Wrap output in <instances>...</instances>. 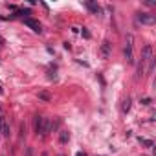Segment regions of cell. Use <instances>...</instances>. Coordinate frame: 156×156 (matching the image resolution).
<instances>
[{"label": "cell", "instance_id": "obj_5", "mask_svg": "<svg viewBox=\"0 0 156 156\" xmlns=\"http://www.w3.org/2000/svg\"><path fill=\"white\" fill-rule=\"evenodd\" d=\"M84 6H87L94 15H99V13H101V7H99V4H95V2H84Z\"/></svg>", "mask_w": 156, "mask_h": 156}, {"label": "cell", "instance_id": "obj_11", "mask_svg": "<svg viewBox=\"0 0 156 156\" xmlns=\"http://www.w3.org/2000/svg\"><path fill=\"white\" fill-rule=\"evenodd\" d=\"M68 140H70V134H68V132H61V136H59V142H61V143H68Z\"/></svg>", "mask_w": 156, "mask_h": 156}, {"label": "cell", "instance_id": "obj_10", "mask_svg": "<svg viewBox=\"0 0 156 156\" xmlns=\"http://www.w3.org/2000/svg\"><path fill=\"white\" fill-rule=\"evenodd\" d=\"M7 125V121H6V116L4 114H0V136H2V132H4V127Z\"/></svg>", "mask_w": 156, "mask_h": 156}, {"label": "cell", "instance_id": "obj_7", "mask_svg": "<svg viewBox=\"0 0 156 156\" xmlns=\"http://www.w3.org/2000/svg\"><path fill=\"white\" fill-rule=\"evenodd\" d=\"M101 53H103V57H108V55H110V42H108V41H105V42H103V46H101Z\"/></svg>", "mask_w": 156, "mask_h": 156}, {"label": "cell", "instance_id": "obj_15", "mask_svg": "<svg viewBox=\"0 0 156 156\" xmlns=\"http://www.w3.org/2000/svg\"><path fill=\"white\" fill-rule=\"evenodd\" d=\"M142 105H151V99L149 97H143L142 99Z\"/></svg>", "mask_w": 156, "mask_h": 156}, {"label": "cell", "instance_id": "obj_8", "mask_svg": "<svg viewBox=\"0 0 156 156\" xmlns=\"http://www.w3.org/2000/svg\"><path fill=\"white\" fill-rule=\"evenodd\" d=\"M138 142L142 143V145H145V147H153L154 145V142L153 140H147V138H142V136H138Z\"/></svg>", "mask_w": 156, "mask_h": 156}, {"label": "cell", "instance_id": "obj_1", "mask_svg": "<svg viewBox=\"0 0 156 156\" xmlns=\"http://www.w3.org/2000/svg\"><path fill=\"white\" fill-rule=\"evenodd\" d=\"M132 48H134V37L132 35H127V42H125V59H127V63H134Z\"/></svg>", "mask_w": 156, "mask_h": 156}, {"label": "cell", "instance_id": "obj_4", "mask_svg": "<svg viewBox=\"0 0 156 156\" xmlns=\"http://www.w3.org/2000/svg\"><path fill=\"white\" fill-rule=\"evenodd\" d=\"M24 24H26V26H29L35 33H41V31H42L41 24H39V20H35V18H24Z\"/></svg>", "mask_w": 156, "mask_h": 156}, {"label": "cell", "instance_id": "obj_6", "mask_svg": "<svg viewBox=\"0 0 156 156\" xmlns=\"http://www.w3.org/2000/svg\"><path fill=\"white\" fill-rule=\"evenodd\" d=\"M42 119L44 118H41V116L35 118V132H37V134H41V130H42Z\"/></svg>", "mask_w": 156, "mask_h": 156}, {"label": "cell", "instance_id": "obj_19", "mask_svg": "<svg viewBox=\"0 0 156 156\" xmlns=\"http://www.w3.org/2000/svg\"><path fill=\"white\" fill-rule=\"evenodd\" d=\"M0 114H2V107H0Z\"/></svg>", "mask_w": 156, "mask_h": 156}, {"label": "cell", "instance_id": "obj_13", "mask_svg": "<svg viewBox=\"0 0 156 156\" xmlns=\"http://www.w3.org/2000/svg\"><path fill=\"white\" fill-rule=\"evenodd\" d=\"M81 33H83V37H84V39H90V33L87 31V28H83V29H81Z\"/></svg>", "mask_w": 156, "mask_h": 156}, {"label": "cell", "instance_id": "obj_20", "mask_svg": "<svg viewBox=\"0 0 156 156\" xmlns=\"http://www.w3.org/2000/svg\"><path fill=\"white\" fill-rule=\"evenodd\" d=\"M0 94H2V88H0Z\"/></svg>", "mask_w": 156, "mask_h": 156}, {"label": "cell", "instance_id": "obj_2", "mask_svg": "<svg viewBox=\"0 0 156 156\" xmlns=\"http://www.w3.org/2000/svg\"><path fill=\"white\" fill-rule=\"evenodd\" d=\"M52 129H53L52 118H44V119H42V130H41V136H42V138H44V136H48L50 132H52Z\"/></svg>", "mask_w": 156, "mask_h": 156}, {"label": "cell", "instance_id": "obj_14", "mask_svg": "<svg viewBox=\"0 0 156 156\" xmlns=\"http://www.w3.org/2000/svg\"><path fill=\"white\" fill-rule=\"evenodd\" d=\"M24 156H33V149H31V147H28V149H26V153H24Z\"/></svg>", "mask_w": 156, "mask_h": 156}, {"label": "cell", "instance_id": "obj_18", "mask_svg": "<svg viewBox=\"0 0 156 156\" xmlns=\"http://www.w3.org/2000/svg\"><path fill=\"white\" fill-rule=\"evenodd\" d=\"M41 156H48V153H42V154H41Z\"/></svg>", "mask_w": 156, "mask_h": 156}, {"label": "cell", "instance_id": "obj_16", "mask_svg": "<svg viewBox=\"0 0 156 156\" xmlns=\"http://www.w3.org/2000/svg\"><path fill=\"white\" fill-rule=\"evenodd\" d=\"M2 46H4V39L0 37V48H2Z\"/></svg>", "mask_w": 156, "mask_h": 156}, {"label": "cell", "instance_id": "obj_17", "mask_svg": "<svg viewBox=\"0 0 156 156\" xmlns=\"http://www.w3.org/2000/svg\"><path fill=\"white\" fill-rule=\"evenodd\" d=\"M75 156H87V154H84V153H77V154H75Z\"/></svg>", "mask_w": 156, "mask_h": 156}, {"label": "cell", "instance_id": "obj_12", "mask_svg": "<svg viewBox=\"0 0 156 156\" xmlns=\"http://www.w3.org/2000/svg\"><path fill=\"white\" fill-rule=\"evenodd\" d=\"M39 97H41V99H44V101H48V99H50V95H48L46 92H41V94H39Z\"/></svg>", "mask_w": 156, "mask_h": 156}, {"label": "cell", "instance_id": "obj_22", "mask_svg": "<svg viewBox=\"0 0 156 156\" xmlns=\"http://www.w3.org/2000/svg\"><path fill=\"white\" fill-rule=\"evenodd\" d=\"M61 156H63V154H61Z\"/></svg>", "mask_w": 156, "mask_h": 156}, {"label": "cell", "instance_id": "obj_3", "mask_svg": "<svg viewBox=\"0 0 156 156\" xmlns=\"http://www.w3.org/2000/svg\"><path fill=\"white\" fill-rule=\"evenodd\" d=\"M138 20L142 22V24H154L156 22V17L154 15H149V13H138Z\"/></svg>", "mask_w": 156, "mask_h": 156}, {"label": "cell", "instance_id": "obj_21", "mask_svg": "<svg viewBox=\"0 0 156 156\" xmlns=\"http://www.w3.org/2000/svg\"><path fill=\"white\" fill-rule=\"evenodd\" d=\"M97 156H101V154H97Z\"/></svg>", "mask_w": 156, "mask_h": 156}, {"label": "cell", "instance_id": "obj_9", "mask_svg": "<svg viewBox=\"0 0 156 156\" xmlns=\"http://www.w3.org/2000/svg\"><path fill=\"white\" fill-rule=\"evenodd\" d=\"M129 110H130V99L127 97V99L123 101V105H121V112H123V114H127Z\"/></svg>", "mask_w": 156, "mask_h": 156}]
</instances>
